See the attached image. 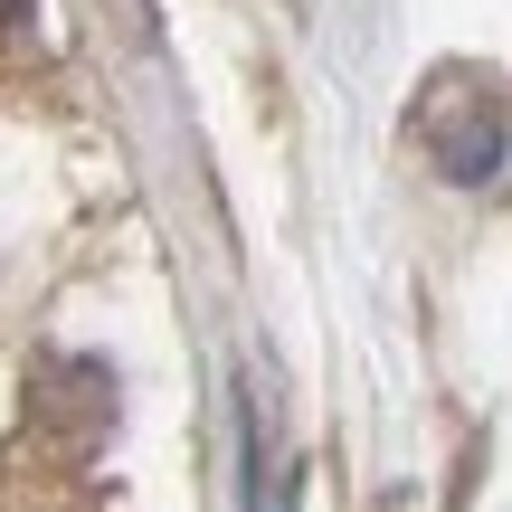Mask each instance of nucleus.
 Here are the masks:
<instances>
[{
    "instance_id": "1",
    "label": "nucleus",
    "mask_w": 512,
    "mask_h": 512,
    "mask_svg": "<svg viewBox=\"0 0 512 512\" xmlns=\"http://www.w3.org/2000/svg\"><path fill=\"white\" fill-rule=\"evenodd\" d=\"M19 19H29V0H0V38H10V29H19Z\"/></svg>"
}]
</instances>
